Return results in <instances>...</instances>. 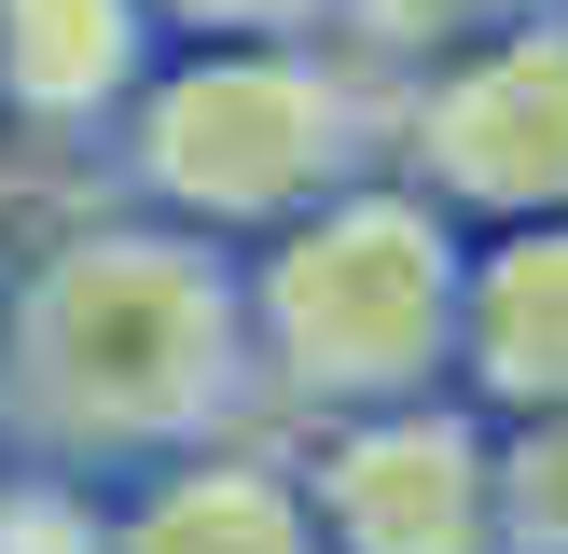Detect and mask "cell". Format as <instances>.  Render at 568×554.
Masks as SVG:
<instances>
[]
</instances>
